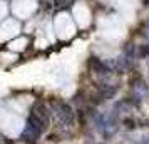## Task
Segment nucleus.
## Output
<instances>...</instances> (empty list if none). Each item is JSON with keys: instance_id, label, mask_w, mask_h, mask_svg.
Segmentation results:
<instances>
[{"instance_id": "obj_1", "label": "nucleus", "mask_w": 149, "mask_h": 144, "mask_svg": "<svg viewBox=\"0 0 149 144\" xmlns=\"http://www.w3.org/2000/svg\"><path fill=\"white\" fill-rule=\"evenodd\" d=\"M99 32L107 40H119L126 35V25L119 17H102L99 20Z\"/></svg>"}, {"instance_id": "obj_2", "label": "nucleus", "mask_w": 149, "mask_h": 144, "mask_svg": "<svg viewBox=\"0 0 149 144\" xmlns=\"http://www.w3.org/2000/svg\"><path fill=\"white\" fill-rule=\"evenodd\" d=\"M75 20L67 14V12H61L57 14L54 19V32L61 40H69L75 35Z\"/></svg>"}, {"instance_id": "obj_3", "label": "nucleus", "mask_w": 149, "mask_h": 144, "mask_svg": "<svg viewBox=\"0 0 149 144\" xmlns=\"http://www.w3.org/2000/svg\"><path fill=\"white\" fill-rule=\"evenodd\" d=\"M24 119L17 116L14 112H7V111H0V129L3 131L7 136L17 137L24 131Z\"/></svg>"}, {"instance_id": "obj_4", "label": "nucleus", "mask_w": 149, "mask_h": 144, "mask_svg": "<svg viewBox=\"0 0 149 144\" xmlns=\"http://www.w3.org/2000/svg\"><path fill=\"white\" fill-rule=\"evenodd\" d=\"M20 34V24L15 19H5L0 24V42H10Z\"/></svg>"}, {"instance_id": "obj_5", "label": "nucleus", "mask_w": 149, "mask_h": 144, "mask_svg": "<svg viewBox=\"0 0 149 144\" xmlns=\"http://www.w3.org/2000/svg\"><path fill=\"white\" fill-rule=\"evenodd\" d=\"M37 10L35 0H15L12 3V14L17 19H29Z\"/></svg>"}, {"instance_id": "obj_6", "label": "nucleus", "mask_w": 149, "mask_h": 144, "mask_svg": "<svg viewBox=\"0 0 149 144\" xmlns=\"http://www.w3.org/2000/svg\"><path fill=\"white\" fill-rule=\"evenodd\" d=\"M72 15H74L75 24L81 29H86L91 24V10H89V7L84 2H77L75 3L74 10H72Z\"/></svg>"}, {"instance_id": "obj_7", "label": "nucleus", "mask_w": 149, "mask_h": 144, "mask_svg": "<svg viewBox=\"0 0 149 144\" xmlns=\"http://www.w3.org/2000/svg\"><path fill=\"white\" fill-rule=\"evenodd\" d=\"M111 3L119 10L122 19H126V20H132L134 19L136 0H111Z\"/></svg>"}, {"instance_id": "obj_8", "label": "nucleus", "mask_w": 149, "mask_h": 144, "mask_svg": "<svg viewBox=\"0 0 149 144\" xmlns=\"http://www.w3.org/2000/svg\"><path fill=\"white\" fill-rule=\"evenodd\" d=\"M27 44H29L27 37H15L14 40L8 42V50L10 52H20L27 47Z\"/></svg>"}, {"instance_id": "obj_9", "label": "nucleus", "mask_w": 149, "mask_h": 144, "mask_svg": "<svg viewBox=\"0 0 149 144\" xmlns=\"http://www.w3.org/2000/svg\"><path fill=\"white\" fill-rule=\"evenodd\" d=\"M7 14H8V5L3 2V0H0V24L5 20Z\"/></svg>"}, {"instance_id": "obj_10", "label": "nucleus", "mask_w": 149, "mask_h": 144, "mask_svg": "<svg viewBox=\"0 0 149 144\" xmlns=\"http://www.w3.org/2000/svg\"><path fill=\"white\" fill-rule=\"evenodd\" d=\"M104 2H106V0H104ZM107 2H111V0H107Z\"/></svg>"}]
</instances>
